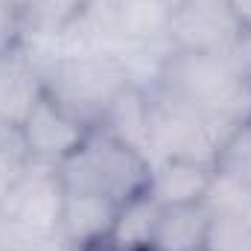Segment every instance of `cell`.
Returning <instances> with one entry per match:
<instances>
[{"instance_id":"obj_1","label":"cell","mask_w":251,"mask_h":251,"mask_svg":"<svg viewBox=\"0 0 251 251\" xmlns=\"http://www.w3.org/2000/svg\"><path fill=\"white\" fill-rule=\"evenodd\" d=\"M161 94L228 126L251 120V76L228 53H173L158 82Z\"/></svg>"},{"instance_id":"obj_2","label":"cell","mask_w":251,"mask_h":251,"mask_svg":"<svg viewBox=\"0 0 251 251\" xmlns=\"http://www.w3.org/2000/svg\"><path fill=\"white\" fill-rule=\"evenodd\" d=\"M64 190L108 196L117 204L146 190L149 164L131 146L120 143L108 131H94L85 143L59 164Z\"/></svg>"},{"instance_id":"obj_3","label":"cell","mask_w":251,"mask_h":251,"mask_svg":"<svg viewBox=\"0 0 251 251\" xmlns=\"http://www.w3.org/2000/svg\"><path fill=\"white\" fill-rule=\"evenodd\" d=\"M149 134L155 164L164 158H184L216 167V158L237 126L219 123L167 94L149 97Z\"/></svg>"},{"instance_id":"obj_4","label":"cell","mask_w":251,"mask_h":251,"mask_svg":"<svg viewBox=\"0 0 251 251\" xmlns=\"http://www.w3.org/2000/svg\"><path fill=\"white\" fill-rule=\"evenodd\" d=\"M41 79H44V91L82 123L102 120V114L108 111L114 97L123 88H128L123 64L114 56L59 62Z\"/></svg>"},{"instance_id":"obj_5","label":"cell","mask_w":251,"mask_h":251,"mask_svg":"<svg viewBox=\"0 0 251 251\" xmlns=\"http://www.w3.org/2000/svg\"><path fill=\"white\" fill-rule=\"evenodd\" d=\"M64 196L67 190L59 176V167L29 161L18 176V181L0 199V216L32 231L59 234L64 216Z\"/></svg>"},{"instance_id":"obj_6","label":"cell","mask_w":251,"mask_h":251,"mask_svg":"<svg viewBox=\"0 0 251 251\" xmlns=\"http://www.w3.org/2000/svg\"><path fill=\"white\" fill-rule=\"evenodd\" d=\"M243 32L228 0H178L167 35L178 53H222Z\"/></svg>"},{"instance_id":"obj_7","label":"cell","mask_w":251,"mask_h":251,"mask_svg":"<svg viewBox=\"0 0 251 251\" xmlns=\"http://www.w3.org/2000/svg\"><path fill=\"white\" fill-rule=\"evenodd\" d=\"M21 131L26 140L29 161L50 164V167H59L62 161H67L88 137L85 123L76 120L70 111H64L47 91L26 114Z\"/></svg>"},{"instance_id":"obj_8","label":"cell","mask_w":251,"mask_h":251,"mask_svg":"<svg viewBox=\"0 0 251 251\" xmlns=\"http://www.w3.org/2000/svg\"><path fill=\"white\" fill-rule=\"evenodd\" d=\"M213 176H216V167H210V164L184 161V158H164L149 170L146 193L161 207L199 204V201H204Z\"/></svg>"},{"instance_id":"obj_9","label":"cell","mask_w":251,"mask_h":251,"mask_svg":"<svg viewBox=\"0 0 251 251\" xmlns=\"http://www.w3.org/2000/svg\"><path fill=\"white\" fill-rule=\"evenodd\" d=\"M44 97V79L21 50L0 53V120L24 126L32 105Z\"/></svg>"},{"instance_id":"obj_10","label":"cell","mask_w":251,"mask_h":251,"mask_svg":"<svg viewBox=\"0 0 251 251\" xmlns=\"http://www.w3.org/2000/svg\"><path fill=\"white\" fill-rule=\"evenodd\" d=\"M149 97L140 88H123L114 102L108 105V111L102 114V131H108L111 137H117L120 143L131 146L137 155H143V161L155 164V152H152V134H149Z\"/></svg>"},{"instance_id":"obj_11","label":"cell","mask_w":251,"mask_h":251,"mask_svg":"<svg viewBox=\"0 0 251 251\" xmlns=\"http://www.w3.org/2000/svg\"><path fill=\"white\" fill-rule=\"evenodd\" d=\"M117 210H120V204L114 199H108V196L67 190V196H64L62 234L73 246H91V243L108 240L111 225L117 219Z\"/></svg>"},{"instance_id":"obj_12","label":"cell","mask_w":251,"mask_h":251,"mask_svg":"<svg viewBox=\"0 0 251 251\" xmlns=\"http://www.w3.org/2000/svg\"><path fill=\"white\" fill-rule=\"evenodd\" d=\"M210 228V210L199 204H173L161 207L152 249L155 251H201Z\"/></svg>"},{"instance_id":"obj_13","label":"cell","mask_w":251,"mask_h":251,"mask_svg":"<svg viewBox=\"0 0 251 251\" xmlns=\"http://www.w3.org/2000/svg\"><path fill=\"white\" fill-rule=\"evenodd\" d=\"M173 0H114L117 32L128 44H149L170 38Z\"/></svg>"},{"instance_id":"obj_14","label":"cell","mask_w":251,"mask_h":251,"mask_svg":"<svg viewBox=\"0 0 251 251\" xmlns=\"http://www.w3.org/2000/svg\"><path fill=\"white\" fill-rule=\"evenodd\" d=\"M158 213L161 204L143 190L131 199H126L117 210V219L111 225L108 243L117 251H140L152 249V237H155V225H158Z\"/></svg>"},{"instance_id":"obj_15","label":"cell","mask_w":251,"mask_h":251,"mask_svg":"<svg viewBox=\"0 0 251 251\" xmlns=\"http://www.w3.org/2000/svg\"><path fill=\"white\" fill-rule=\"evenodd\" d=\"M204 207L213 213V216H240V219H249L251 216V187H246L243 181L225 176L216 170L210 190L204 196Z\"/></svg>"},{"instance_id":"obj_16","label":"cell","mask_w":251,"mask_h":251,"mask_svg":"<svg viewBox=\"0 0 251 251\" xmlns=\"http://www.w3.org/2000/svg\"><path fill=\"white\" fill-rule=\"evenodd\" d=\"M0 251H73V243L59 234L32 231L0 216Z\"/></svg>"},{"instance_id":"obj_17","label":"cell","mask_w":251,"mask_h":251,"mask_svg":"<svg viewBox=\"0 0 251 251\" xmlns=\"http://www.w3.org/2000/svg\"><path fill=\"white\" fill-rule=\"evenodd\" d=\"M216 170L251 187V120L237 126L228 134V140L216 158Z\"/></svg>"},{"instance_id":"obj_18","label":"cell","mask_w":251,"mask_h":251,"mask_svg":"<svg viewBox=\"0 0 251 251\" xmlns=\"http://www.w3.org/2000/svg\"><path fill=\"white\" fill-rule=\"evenodd\" d=\"M207 251H251V228L240 216H213L207 228Z\"/></svg>"},{"instance_id":"obj_19","label":"cell","mask_w":251,"mask_h":251,"mask_svg":"<svg viewBox=\"0 0 251 251\" xmlns=\"http://www.w3.org/2000/svg\"><path fill=\"white\" fill-rule=\"evenodd\" d=\"M0 152L21 161V164H29V152H26V140H24V131L18 123H9V120H0Z\"/></svg>"},{"instance_id":"obj_20","label":"cell","mask_w":251,"mask_h":251,"mask_svg":"<svg viewBox=\"0 0 251 251\" xmlns=\"http://www.w3.org/2000/svg\"><path fill=\"white\" fill-rule=\"evenodd\" d=\"M24 167L26 164H21V161H15V158H9V155H3L0 152V199L9 193V187L18 181V176L24 173Z\"/></svg>"},{"instance_id":"obj_21","label":"cell","mask_w":251,"mask_h":251,"mask_svg":"<svg viewBox=\"0 0 251 251\" xmlns=\"http://www.w3.org/2000/svg\"><path fill=\"white\" fill-rule=\"evenodd\" d=\"M228 6H231L234 18L240 21V26L251 32V0H228Z\"/></svg>"},{"instance_id":"obj_22","label":"cell","mask_w":251,"mask_h":251,"mask_svg":"<svg viewBox=\"0 0 251 251\" xmlns=\"http://www.w3.org/2000/svg\"><path fill=\"white\" fill-rule=\"evenodd\" d=\"M6 3H12V6H18V9H24V6H26L29 0H6Z\"/></svg>"},{"instance_id":"obj_23","label":"cell","mask_w":251,"mask_h":251,"mask_svg":"<svg viewBox=\"0 0 251 251\" xmlns=\"http://www.w3.org/2000/svg\"><path fill=\"white\" fill-rule=\"evenodd\" d=\"M246 222H249V228H251V216H249V219H246Z\"/></svg>"},{"instance_id":"obj_24","label":"cell","mask_w":251,"mask_h":251,"mask_svg":"<svg viewBox=\"0 0 251 251\" xmlns=\"http://www.w3.org/2000/svg\"><path fill=\"white\" fill-rule=\"evenodd\" d=\"M201 251H207V249H201Z\"/></svg>"},{"instance_id":"obj_25","label":"cell","mask_w":251,"mask_h":251,"mask_svg":"<svg viewBox=\"0 0 251 251\" xmlns=\"http://www.w3.org/2000/svg\"><path fill=\"white\" fill-rule=\"evenodd\" d=\"M176 3H178V0H176Z\"/></svg>"}]
</instances>
